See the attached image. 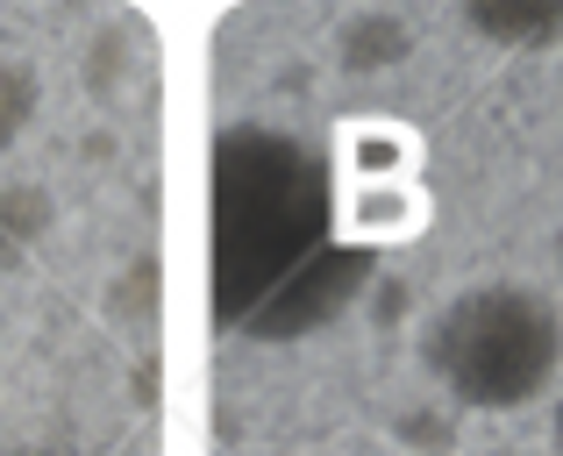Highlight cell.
Here are the masks:
<instances>
[{
	"instance_id": "6da1fadb",
	"label": "cell",
	"mask_w": 563,
	"mask_h": 456,
	"mask_svg": "<svg viewBox=\"0 0 563 456\" xmlns=\"http://www.w3.org/2000/svg\"><path fill=\"white\" fill-rule=\"evenodd\" d=\"M214 321L243 343H307L350 314L372 249L335 222V179L286 129H221L207 179Z\"/></svg>"
},
{
	"instance_id": "7a4b0ae2",
	"label": "cell",
	"mask_w": 563,
	"mask_h": 456,
	"mask_svg": "<svg viewBox=\"0 0 563 456\" xmlns=\"http://www.w3.org/2000/svg\"><path fill=\"white\" fill-rule=\"evenodd\" d=\"M421 364L456 407L471 414H514L542 400L563 371V314L536 286L485 278L464 286L428 314L421 329Z\"/></svg>"
},
{
	"instance_id": "3957f363",
	"label": "cell",
	"mask_w": 563,
	"mask_h": 456,
	"mask_svg": "<svg viewBox=\"0 0 563 456\" xmlns=\"http://www.w3.org/2000/svg\"><path fill=\"white\" fill-rule=\"evenodd\" d=\"M464 29L499 51H550L563 43V0H471Z\"/></svg>"
},
{
	"instance_id": "277c9868",
	"label": "cell",
	"mask_w": 563,
	"mask_h": 456,
	"mask_svg": "<svg viewBox=\"0 0 563 456\" xmlns=\"http://www.w3.org/2000/svg\"><path fill=\"white\" fill-rule=\"evenodd\" d=\"M335 57H343V71H393L413 57V22L393 8H364L335 29Z\"/></svg>"
},
{
	"instance_id": "5b68a950",
	"label": "cell",
	"mask_w": 563,
	"mask_h": 456,
	"mask_svg": "<svg viewBox=\"0 0 563 456\" xmlns=\"http://www.w3.org/2000/svg\"><path fill=\"white\" fill-rule=\"evenodd\" d=\"M36 114H43L36 65H29V57H14V51H0V151H14V143L36 129Z\"/></svg>"
},
{
	"instance_id": "8992f818",
	"label": "cell",
	"mask_w": 563,
	"mask_h": 456,
	"mask_svg": "<svg viewBox=\"0 0 563 456\" xmlns=\"http://www.w3.org/2000/svg\"><path fill=\"white\" fill-rule=\"evenodd\" d=\"M556 449H563V400H556Z\"/></svg>"
},
{
	"instance_id": "52a82bcc",
	"label": "cell",
	"mask_w": 563,
	"mask_h": 456,
	"mask_svg": "<svg viewBox=\"0 0 563 456\" xmlns=\"http://www.w3.org/2000/svg\"><path fill=\"white\" fill-rule=\"evenodd\" d=\"M14 456H57V449H14Z\"/></svg>"
},
{
	"instance_id": "ba28073f",
	"label": "cell",
	"mask_w": 563,
	"mask_h": 456,
	"mask_svg": "<svg viewBox=\"0 0 563 456\" xmlns=\"http://www.w3.org/2000/svg\"><path fill=\"white\" fill-rule=\"evenodd\" d=\"M556 271H563V235H556Z\"/></svg>"
}]
</instances>
